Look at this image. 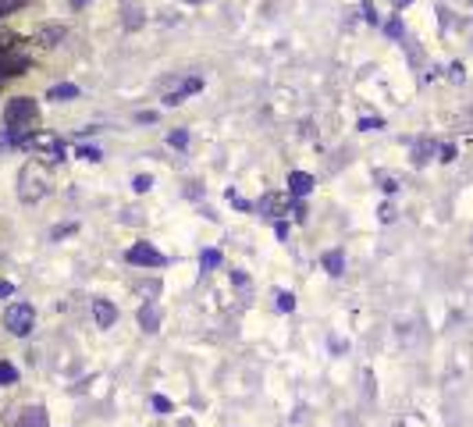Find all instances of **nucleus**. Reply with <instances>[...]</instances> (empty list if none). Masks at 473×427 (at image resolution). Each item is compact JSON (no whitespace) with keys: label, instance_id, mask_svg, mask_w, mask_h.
<instances>
[{"label":"nucleus","instance_id":"1","mask_svg":"<svg viewBox=\"0 0 473 427\" xmlns=\"http://www.w3.org/2000/svg\"><path fill=\"white\" fill-rule=\"evenodd\" d=\"M4 125H8V132H14V136H36V128H39V107H36V100L14 96L8 103V111H4Z\"/></svg>","mask_w":473,"mask_h":427},{"label":"nucleus","instance_id":"2","mask_svg":"<svg viewBox=\"0 0 473 427\" xmlns=\"http://www.w3.org/2000/svg\"><path fill=\"white\" fill-rule=\"evenodd\" d=\"M18 196H22L25 203H36V200H43L47 196V189H50V171H47V164L43 160H29L25 167H22V175H18Z\"/></svg>","mask_w":473,"mask_h":427},{"label":"nucleus","instance_id":"3","mask_svg":"<svg viewBox=\"0 0 473 427\" xmlns=\"http://www.w3.org/2000/svg\"><path fill=\"white\" fill-rule=\"evenodd\" d=\"M25 149H32V157L43 160V164H57L60 157H65V143H60L57 136H47V132L25 136Z\"/></svg>","mask_w":473,"mask_h":427},{"label":"nucleus","instance_id":"4","mask_svg":"<svg viewBox=\"0 0 473 427\" xmlns=\"http://www.w3.org/2000/svg\"><path fill=\"white\" fill-rule=\"evenodd\" d=\"M32 324H36V310H32L29 303H11V306L4 310V328H8L11 335H29Z\"/></svg>","mask_w":473,"mask_h":427},{"label":"nucleus","instance_id":"5","mask_svg":"<svg viewBox=\"0 0 473 427\" xmlns=\"http://www.w3.org/2000/svg\"><path fill=\"white\" fill-rule=\"evenodd\" d=\"M260 210L267 214V218H281V214H296V218H302V207L299 203H289V196H281V192H271V196L260 200Z\"/></svg>","mask_w":473,"mask_h":427},{"label":"nucleus","instance_id":"6","mask_svg":"<svg viewBox=\"0 0 473 427\" xmlns=\"http://www.w3.org/2000/svg\"><path fill=\"white\" fill-rule=\"evenodd\" d=\"M29 54L25 50H14V54H4L0 57V82L4 79H14V75H22V72H29Z\"/></svg>","mask_w":473,"mask_h":427},{"label":"nucleus","instance_id":"7","mask_svg":"<svg viewBox=\"0 0 473 427\" xmlns=\"http://www.w3.org/2000/svg\"><path fill=\"white\" fill-rule=\"evenodd\" d=\"M129 264H139V267H160L164 264V253L153 249L150 242H139L129 249Z\"/></svg>","mask_w":473,"mask_h":427},{"label":"nucleus","instance_id":"8","mask_svg":"<svg viewBox=\"0 0 473 427\" xmlns=\"http://www.w3.org/2000/svg\"><path fill=\"white\" fill-rule=\"evenodd\" d=\"M289 189H292V196H310L314 192V175H306V171H292L289 175Z\"/></svg>","mask_w":473,"mask_h":427},{"label":"nucleus","instance_id":"9","mask_svg":"<svg viewBox=\"0 0 473 427\" xmlns=\"http://www.w3.org/2000/svg\"><path fill=\"white\" fill-rule=\"evenodd\" d=\"M93 317H96L100 328H111L114 320H118V310L107 303V299H96V303H93Z\"/></svg>","mask_w":473,"mask_h":427},{"label":"nucleus","instance_id":"10","mask_svg":"<svg viewBox=\"0 0 473 427\" xmlns=\"http://www.w3.org/2000/svg\"><path fill=\"white\" fill-rule=\"evenodd\" d=\"M60 39H65V29H60V25H47V29L36 32V43H39V47H57Z\"/></svg>","mask_w":473,"mask_h":427},{"label":"nucleus","instance_id":"11","mask_svg":"<svg viewBox=\"0 0 473 427\" xmlns=\"http://www.w3.org/2000/svg\"><path fill=\"white\" fill-rule=\"evenodd\" d=\"M320 264H324V271H327V274H335V278H338V274H342V267H345V256L331 249V253H324V256H320Z\"/></svg>","mask_w":473,"mask_h":427},{"label":"nucleus","instance_id":"12","mask_svg":"<svg viewBox=\"0 0 473 427\" xmlns=\"http://www.w3.org/2000/svg\"><path fill=\"white\" fill-rule=\"evenodd\" d=\"M50 100H75L78 96V90L72 82H60V85H50V93H47Z\"/></svg>","mask_w":473,"mask_h":427},{"label":"nucleus","instance_id":"13","mask_svg":"<svg viewBox=\"0 0 473 427\" xmlns=\"http://www.w3.org/2000/svg\"><path fill=\"white\" fill-rule=\"evenodd\" d=\"M430 154H434V143H430V139L417 143V146H413V164H424V160H430Z\"/></svg>","mask_w":473,"mask_h":427},{"label":"nucleus","instance_id":"14","mask_svg":"<svg viewBox=\"0 0 473 427\" xmlns=\"http://www.w3.org/2000/svg\"><path fill=\"white\" fill-rule=\"evenodd\" d=\"M199 264H203V271H214V267L221 264V253H217V249H203Z\"/></svg>","mask_w":473,"mask_h":427},{"label":"nucleus","instance_id":"15","mask_svg":"<svg viewBox=\"0 0 473 427\" xmlns=\"http://www.w3.org/2000/svg\"><path fill=\"white\" fill-rule=\"evenodd\" d=\"M22 427H47L43 410H29V413H25V420H22Z\"/></svg>","mask_w":473,"mask_h":427},{"label":"nucleus","instance_id":"16","mask_svg":"<svg viewBox=\"0 0 473 427\" xmlns=\"http://www.w3.org/2000/svg\"><path fill=\"white\" fill-rule=\"evenodd\" d=\"M14 381H18V371L11 363H0V384H14Z\"/></svg>","mask_w":473,"mask_h":427},{"label":"nucleus","instance_id":"17","mask_svg":"<svg viewBox=\"0 0 473 427\" xmlns=\"http://www.w3.org/2000/svg\"><path fill=\"white\" fill-rule=\"evenodd\" d=\"M157 320H160V317H157V310H153V306L142 310V324H146V331H157Z\"/></svg>","mask_w":473,"mask_h":427},{"label":"nucleus","instance_id":"18","mask_svg":"<svg viewBox=\"0 0 473 427\" xmlns=\"http://www.w3.org/2000/svg\"><path fill=\"white\" fill-rule=\"evenodd\" d=\"M292 306H296V295H292V292H278V310L289 313Z\"/></svg>","mask_w":473,"mask_h":427},{"label":"nucleus","instance_id":"19","mask_svg":"<svg viewBox=\"0 0 473 427\" xmlns=\"http://www.w3.org/2000/svg\"><path fill=\"white\" fill-rule=\"evenodd\" d=\"M78 157H82V160H93V164H96V160H100V149H96V146H78Z\"/></svg>","mask_w":473,"mask_h":427},{"label":"nucleus","instance_id":"20","mask_svg":"<svg viewBox=\"0 0 473 427\" xmlns=\"http://www.w3.org/2000/svg\"><path fill=\"white\" fill-rule=\"evenodd\" d=\"M18 8H25V0H0V14H11Z\"/></svg>","mask_w":473,"mask_h":427},{"label":"nucleus","instance_id":"21","mask_svg":"<svg viewBox=\"0 0 473 427\" xmlns=\"http://www.w3.org/2000/svg\"><path fill=\"white\" fill-rule=\"evenodd\" d=\"M132 185H135V192H146V189L153 185V178H150V175H135V182H132Z\"/></svg>","mask_w":473,"mask_h":427},{"label":"nucleus","instance_id":"22","mask_svg":"<svg viewBox=\"0 0 473 427\" xmlns=\"http://www.w3.org/2000/svg\"><path fill=\"white\" fill-rule=\"evenodd\" d=\"M153 410H157V413H171V402L164 399V395H153Z\"/></svg>","mask_w":473,"mask_h":427},{"label":"nucleus","instance_id":"23","mask_svg":"<svg viewBox=\"0 0 473 427\" xmlns=\"http://www.w3.org/2000/svg\"><path fill=\"white\" fill-rule=\"evenodd\" d=\"M360 128H363V132H366V128H381V118H363Z\"/></svg>","mask_w":473,"mask_h":427},{"label":"nucleus","instance_id":"24","mask_svg":"<svg viewBox=\"0 0 473 427\" xmlns=\"http://www.w3.org/2000/svg\"><path fill=\"white\" fill-rule=\"evenodd\" d=\"M185 143H189V132H175L171 136V146H185Z\"/></svg>","mask_w":473,"mask_h":427},{"label":"nucleus","instance_id":"25","mask_svg":"<svg viewBox=\"0 0 473 427\" xmlns=\"http://www.w3.org/2000/svg\"><path fill=\"white\" fill-rule=\"evenodd\" d=\"M441 160H456V146H441Z\"/></svg>","mask_w":473,"mask_h":427},{"label":"nucleus","instance_id":"26","mask_svg":"<svg viewBox=\"0 0 473 427\" xmlns=\"http://www.w3.org/2000/svg\"><path fill=\"white\" fill-rule=\"evenodd\" d=\"M388 32H392V36H402V21H399V18L388 21Z\"/></svg>","mask_w":473,"mask_h":427},{"label":"nucleus","instance_id":"27","mask_svg":"<svg viewBox=\"0 0 473 427\" xmlns=\"http://www.w3.org/2000/svg\"><path fill=\"white\" fill-rule=\"evenodd\" d=\"M0 295H11V282H0Z\"/></svg>","mask_w":473,"mask_h":427},{"label":"nucleus","instance_id":"28","mask_svg":"<svg viewBox=\"0 0 473 427\" xmlns=\"http://www.w3.org/2000/svg\"><path fill=\"white\" fill-rule=\"evenodd\" d=\"M82 4H89V0H72V8H82Z\"/></svg>","mask_w":473,"mask_h":427}]
</instances>
